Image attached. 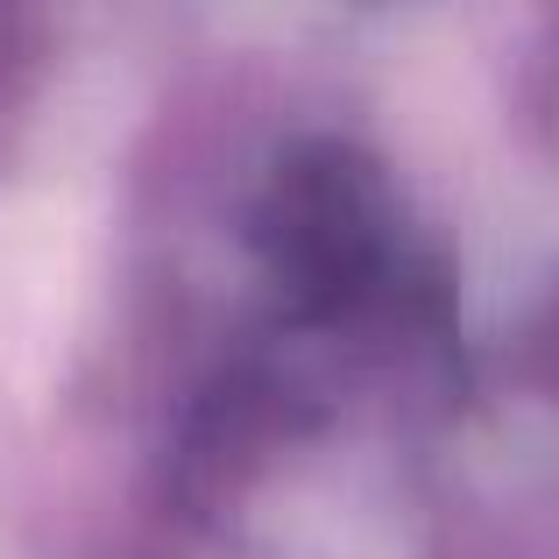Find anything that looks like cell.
Segmentation results:
<instances>
[{"label":"cell","mask_w":559,"mask_h":559,"mask_svg":"<svg viewBox=\"0 0 559 559\" xmlns=\"http://www.w3.org/2000/svg\"><path fill=\"white\" fill-rule=\"evenodd\" d=\"M262 248L305 312H347L382 276V213L369 170L347 150L290 156L262 205Z\"/></svg>","instance_id":"6da1fadb"}]
</instances>
